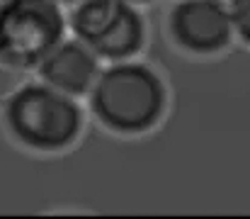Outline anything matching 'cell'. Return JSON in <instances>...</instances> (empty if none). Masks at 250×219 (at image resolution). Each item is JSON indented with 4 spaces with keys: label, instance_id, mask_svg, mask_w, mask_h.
Listing matches in <instances>:
<instances>
[{
    "label": "cell",
    "instance_id": "cell-7",
    "mask_svg": "<svg viewBox=\"0 0 250 219\" xmlns=\"http://www.w3.org/2000/svg\"><path fill=\"white\" fill-rule=\"evenodd\" d=\"M24 78H27V71L20 69L17 64H12L10 59H5L0 54V100H10L20 88H24Z\"/></svg>",
    "mask_w": 250,
    "mask_h": 219
},
{
    "label": "cell",
    "instance_id": "cell-10",
    "mask_svg": "<svg viewBox=\"0 0 250 219\" xmlns=\"http://www.w3.org/2000/svg\"><path fill=\"white\" fill-rule=\"evenodd\" d=\"M56 2H76V0H56Z\"/></svg>",
    "mask_w": 250,
    "mask_h": 219
},
{
    "label": "cell",
    "instance_id": "cell-11",
    "mask_svg": "<svg viewBox=\"0 0 250 219\" xmlns=\"http://www.w3.org/2000/svg\"><path fill=\"white\" fill-rule=\"evenodd\" d=\"M2 5H5V0H0V7H2Z\"/></svg>",
    "mask_w": 250,
    "mask_h": 219
},
{
    "label": "cell",
    "instance_id": "cell-8",
    "mask_svg": "<svg viewBox=\"0 0 250 219\" xmlns=\"http://www.w3.org/2000/svg\"><path fill=\"white\" fill-rule=\"evenodd\" d=\"M229 15L233 32H238V37L250 44V0H229Z\"/></svg>",
    "mask_w": 250,
    "mask_h": 219
},
{
    "label": "cell",
    "instance_id": "cell-2",
    "mask_svg": "<svg viewBox=\"0 0 250 219\" xmlns=\"http://www.w3.org/2000/svg\"><path fill=\"white\" fill-rule=\"evenodd\" d=\"M5 124L27 148L61 151L81 137L83 110L46 83H24L5 102Z\"/></svg>",
    "mask_w": 250,
    "mask_h": 219
},
{
    "label": "cell",
    "instance_id": "cell-12",
    "mask_svg": "<svg viewBox=\"0 0 250 219\" xmlns=\"http://www.w3.org/2000/svg\"><path fill=\"white\" fill-rule=\"evenodd\" d=\"M68 219H76V217H68Z\"/></svg>",
    "mask_w": 250,
    "mask_h": 219
},
{
    "label": "cell",
    "instance_id": "cell-9",
    "mask_svg": "<svg viewBox=\"0 0 250 219\" xmlns=\"http://www.w3.org/2000/svg\"><path fill=\"white\" fill-rule=\"evenodd\" d=\"M124 2H129V5H131V2H136V5H146V2H151V0H124Z\"/></svg>",
    "mask_w": 250,
    "mask_h": 219
},
{
    "label": "cell",
    "instance_id": "cell-6",
    "mask_svg": "<svg viewBox=\"0 0 250 219\" xmlns=\"http://www.w3.org/2000/svg\"><path fill=\"white\" fill-rule=\"evenodd\" d=\"M39 75L46 85L68 97L90 95L100 78V59L81 39H68L39 64Z\"/></svg>",
    "mask_w": 250,
    "mask_h": 219
},
{
    "label": "cell",
    "instance_id": "cell-4",
    "mask_svg": "<svg viewBox=\"0 0 250 219\" xmlns=\"http://www.w3.org/2000/svg\"><path fill=\"white\" fill-rule=\"evenodd\" d=\"M71 29L97 59L122 64L141 51L146 24L124 0H81L71 12Z\"/></svg>",
    "mask_w": 250,
    "mask_h": 219
},
{
    "label": "cell",
    "instance_id": "cell-3",
    "mask_svg": "<svg viewBox=\"0 0 250 219\" xmlns=\"http://www.w3.org/2000/svg\"><path fill=\"white\" fill-rule=\"evenodd\" d=\"M63 29L66 17L56 0H5L0 7V54L27 71L63 42Z\"/></svg>",
    "mask_w": 250,
    "mask_h": 219
},
{
    "label": "cell",
    "instance_id": "cell-1",
    "mask_svg": "<svg viewBox=\"0 0 250 219\" xmlns=\"http://www.w3.org/2000/svg\"><path fill=\"white\" fill-rule=\"evenodd\" d=\"M166 83L146 64L122 61L100 73L90 110L114 134H146L166 115Z\"/></svg>",
    "mask_w": 250,
    "mask_h": 219
},
{
    "label": "cell",
    "instance_id": "cell-5",
    "mask_svg": "<svg viewBox=\"0 0 250 219\" xmlns=\"http://www.w3.org/2000/svg\"><path fill=\"white\" fill-rule=\"evenodd\" d=\"M172 42L197 56L219 54L231 44L233 24L229 7L219 0H180L167 17Z\"/></svg>",
    "mask_w": 250,
    "mask_h": 219
}]
</instances>
